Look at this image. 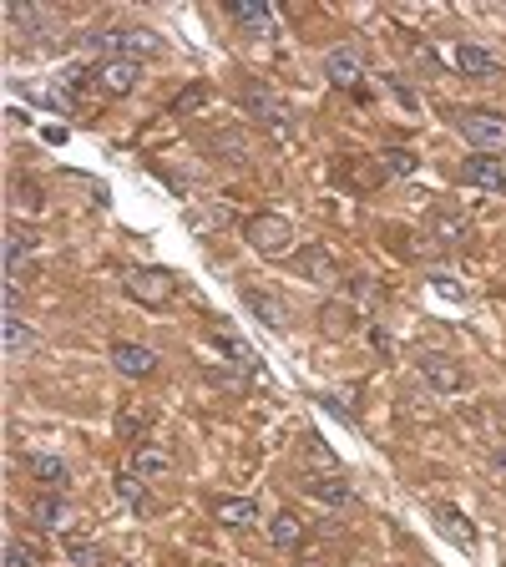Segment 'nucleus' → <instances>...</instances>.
<instances>
[{
    "label": "nucleus",
    "mask_w": 506,
    "mask_h": 567,
    "mask_svg": "<svg viewBox=\"0 0 506 567\" xmlns=\"http://www.w3.org/2000/svg\"><path fill=\"white\" fill-rule=\"evenodd\" d=\"M243 238H248L264 259H284V254H294V228H289V218H274V213L248 218V223H243Z\"/></svg>",
    "instance_id": "f257e3e1"
},
{
    "label": "nucleus",
    "mask_w": 506,
    "mask_h": 567,
    "mask_svg": "<svg viewBox=\"0 0 506 567\" xmlns=\"http://www.w3.org/2000/svg\"><path fill=\"white\" fill-rule=\"evenodd\" d=\"M456 132L476 147V152H506V117L501 112H461L456 117Z\"/></svg>",
    "instance_id": "f03ea898"
},
{
    "label": "nucleus",
    "mask_w": 506,
    "mask_h": 567,
    "mask_svg": "<svg viewBox=\"0 0 506 567\" xmlns=\"http://www.w3.org/2000/svg\"><path fill=\"white\" fill-rule=\"evenodd\" d=\"M127 294L137 304H167V299L178 294V284H173V274H167V269H132L127 274Z\"/></svg>",
    "instance_id": "7ed1b4c3"
},
{
    "label": "nucleus",
    "mask_w": 506,
    "mask_h": 567,
    "mask_svg": "<svg viewBox=\"0 0 506 567\" xmlns=\"http://www.w3.org/2000/svg\"><path fill=\"white\" fill-rule=\"evenodd\" d=\"M324 76L334 81V87H360L365 81V51L360 46H334L324 56Z\"/></svg>",
    "instance_id": "20e7f679"
},
{
    "label": "nucleus",
    "mask_w": 506,
    "mask_h": 567,
    "mask_svg": "<svg viewBox=\"0 0 506 567\" xmlns=\"http://www.w3.org/2000/svg\"><path fill=\"white\" fill-rule=\"evenodd\" d=\"M137 81H142V66L127 61V56H112V61L97 66V87H102L107 97H132Z\"/></svg>",
    "instance_id": "39448f33"
},
{
    "label": "nucleus",
    "mask_w": 506,
    "mask_h": 567,
    "mask_svg": "<svg viewBox=\"0 0 506 567\" xmlns=\"http://www.w3.org/2000/svg\"><path fill=\"white\" fill-rule=\"evenodd\" d=\"M461 183H471L476 193H506V162L491 152H476L461 168Z\"/></svg>",
    "instance_id": "423d86ee"
},
{
    "label": "nucleus",
    "mask_w": 506,
    "mask_h": 567,
    "mask_svg": "<svg viewBox=\"0 0 506 567\" xmlns=\"http://www.w3.org/2000/svg\"><path fill=\"white\" fill-rule=\"evenodd\" d=\"M304 492L314 502H329V507H350L355 502V486L340 476V471H319V476H304Z\"/></svg>",
    "instance_id": "0eeeda50"
},
{
    "label": "nucleus",
    "mask_w": 506,
    "mask_h": 567,
    "mask_svg": "<svg viewBox=\"0 0 506 567\" xmlns=\"http://www.w3.org/2000/svg\"><path fill=\"white\" fill-rule=\"evenodd\" d=\"M112 365L127 375V380H147L152 370H157V355L147 350V345H132V340H117L112 345Z\"/></svg>",
    "instance_id": "6e6552de"
},
{
    "label": "nucleus",
    "mask_w": 506,
    "mask_h": 567,
    "mask_svg": "<svg viewBox=\"0 0 506 567\" xmlns=\"http://www.w3.org/2000/svg\"><path fill=\"white\" fill-rule=\"evenodd\" d=\"M456 66H461L466 76H476V81H496V76H501V61H496L486 46H476V41H456Z\"/></svg>",
    "instance_id": "1a4fd4ad"
},
{
    "label": "nucleus",
    "mask_w": 506,
    "mask_h": 567,
    "mask_svg": "<svg viewBox=\"0 0 506 567\" xmlns=\"http://www.w3.org/2000/svg\"><path fill=\"white\" fill-rule=\"evenodd\" d=\"M420 375H426L436 390H466V370L451 360V355H420Z\"/></svg>",
    "instance_id": "9d476101"
},
{
    "label": "nucleus",
    "mask_w": 506,
    "mask_h": 567,
    "mask_svg": "<svg viewBox=\"0 0 506 567\" xmlns=\"http://www.w3.org/2000/svg\"><path fill=\"white\" fill-rule=\"evenodd\" d=\"M31 522L46 527V532H61V527L71 522V502H66L61 492H41V497L31 502Z\"/></svg>",
    "instance_id": "9b49d317"
},
{
    "label": "nucleus",
    "mask_w": 506,
    "mask_h": 567,
    "mask_svg": "<svg viewBox=\"0 0 506 567\" xmlns=\"http://www.w3.org/2000/svg\"><path fill=\"white\" fill-rule=\"evenodd\" d=\"M26 471H31V476L46 486V492H61V486L71 481V466H66L61 456H46V451H36V456L26 461Z\"/></svg>",
    "instance_id": "f8f14e48"
},
{
    "label": "nucleus",
    "mask_w": 506,
    "mask_h": 567,
    "mask_svg": "<svg viewBox=\"0 0 506 567\" xmlns=\"http://www.w3.org/2000/svg\"><path fill=\"white\" fill-rule=\"evenodd\" d=\"M243 299H248L253 314L269 324V330H289V304H284V299H274V294H264V289H248Z\"/></svg>",
    "instance_id": "ddd939ff"
},
{
    "label": "nucleus",
    "mask_w": 506,
    "mask_h": 567,
    "mask_svg": "<svg viewBox=\"0 0 506 567\" xmlns=\"http://www.w3.org/2000/svg\"><path fill=\"white\" fill-rule=\"evenodd\" d=\"M0 340H6V355H31V350H36V330H31L21 314H6V324H0Z\"/></svg>",
    "instance_id": "4468645a"
},
{
    "label": "nucleus",
    "mask_w": 506,
    "mask_h": 567,
    "mask_svg": "<svg viewBox=\"0 0 506 567\" xmlns=\"http://www.w3.org/2000/svg\"><path fill=\"white\" fill-rule=\"evenodd\" d=\"M213 517L223 527H253L259 522V507H253L248 497H223V502H213Z\"/></svg>",
    "instance_id": "2eb2a0df"
},
{
    "label": "nucleus",
    "mask_w": 506,
    "mask_h": 567,
    "mask_svg": "<svg viewBox=\"0 0 506 567\" xmlns=\"http://www.w3.org/2000/svg\"><path fill=\"white\" fill-rule=\"evenodd\" d=\"M132 471L137 476H167V471H173V456H167L162 446H152V441H142L132 451Z\"/></svg>",
    "instance_id": "dca6fc26"
},
{
    "label": "nucleus",
    "mask_w": 506,
    "mask_h": 567,
    "mask_svg": "<svg viewBox=\"0 0 506 567\" xmlns=\"http://www.w3.org/2000/svg\"><path fill=\"white\" fill-rule=\"evenodd\" d=\"M228 16L248 31H269L274 26V11L269 6H253V0H228Z\"/></svg>",
    "instance_id": "f3484780"
},
{
    "label": "nucleus",
    "mask_w": 506,
    "mask_h": 567,
    "mask_svg": "<svg viewBox=\"0 0 506 567\" xmlns=\"http://www.w3.org/2000/svg\"><path fill=\"white\" fill-rule=\"evenodd\" d=\"M431 233H436V243H446V249H461L466 243V213H436Z\"/></svg>",
    "instance_id": "a211bd4d"
},
{
    "label": "nucleus",
    "mask_w": 506,
    "mask_h": 567,
    "mask_svg": "<svg viewBox=\"0 0 506 567\" xmlns=\"http://www.w3.org/2000/svg\"><path fill=\"white\" fill-rule=\"evenodd\" d=\"M269 537H274V547L294 552V547L304 542V527H299V517H294V512H279V517H274V527H269Z\"/></svg>",
    "instance_id": "6ab92c4d"
},
{
    "label": "nucleus",
    "mask_w": 506,
    "mask_h": 567,
    "mask_svg": "<svg viewBox=\"0 0 506 567\" xmlns=\"http://www.w3.org/2000/svg\"><path fill=\"white\" fill-rule=\"evenodd\" d=\"M36 238H26V228H11L6 233V279H16L21 274V264H26V249H31Z\"/></svg>",
    "instance_id": "aec40b11"
},
{
    "label": "nucleus",
    "mask_w": 506,
    "mask_h": 567,
    "mask_svg": "<svg viewBox=\"0 0 506 567\" xmlns=\"http://www.w3.org/2000/svg\"><path fill=\"white\" fill-rule=\"evenodd\" d=\"M243 107H248L253 117H274V112H279V102L264 92V81H248V87H243Z\"/></svg>",
    "instance_id": "412c9836"
},
{
    "label": "nucleus",
    "mask_w": 506,
    "mask_h": 567,
    "mask_svg": "<svg viewBox=\"0 0 506 567\" xmlns=\"http://www.w3.org/2000/svg\"><path fill=\"white\" fill-rule=\"evenodd\" d=\"M157 51V36L152 31H122V56L137 61V56H152Z\"/></svg>",
    "instance_id": "4be33fe9"
},
{
    "label": "nucleus",
    "mask_w": 506,
    "mask_h": 567,
    "mask_svg": "<svg viewBox=\"0 0 506 567\" xmlns=\"http://www.w3.org/2000/svg\"><path fill=\"white\" fill-rule=\"evenodd\" d=\"M66 557H71V567H107V552L92 542H66Z\"/></svg>",
    "instance_id": "5701e85b"
},
{
    "label": "nucleus",
    "mask_w": 506,
    "mask_h": 567,
    "mask_svg": "<svg viewBox=\"0 0 506 567\" xmlns=\"http://www.w3.org/2000/svg\"><path fill=\"white\" fill-rule=\"evenodd\" d=\"M380 162H385V173H395V178H410L415 173V152L410 147H390Z\"/></svg>",
    "instance_id": "b1692460"
},
{
    "label": "nucleus",
    "mask_w": 506,
    "mask_h": 567,
    "mask_svg": "<svg viewBox=\"0 0 506 567\" xmlns=\"http://www.w3.org/2000/svg\"><path fill=\"white\" fill-rule=\"evenodd\" d=\"M436 512H441V517H446V522H451V537H456V542H461V547H471V542H476V532H471V527H466V517H461V512H456V507H436Z\"/></svg>",
    "instance_id": "393cba45"
},
{
    "label": "nucleus",
    "mask_w": 506,
    "mask_h": 567,
    "mask_svg": "<svg viewBox=\"0 0 506 567\" xmlns=\"http://www.w3.org/2000/svg\"><path fill=\"white\" fill-rule=\"evenodd\" d=\"M350 319H355V314H350L345 304H329V309H324V330H329V335H345Z\"/></svg>",
    "instance_id": "a878e982"
},
{
    "label": "nucleus",
    "mask_w": 506,
    "mask_h": 567,
    "mask_svg": "<svg viewBox=\"0 0 506 567\" xmlns=\"http://www.w3.org/2000/svg\"><path fill=\"white\" fill-rule=\"evenodd\" d=\"M117 492H122V502H127V507H142V476H137V471H132V476H122V481H117Z\"/></svg>",
    "instance_id": "bb28decb"
},
{
    "label": "nucleus",
    "mask_w": 506,
    "mask_h": 567,
    "mask_svg": "<svg viewBox=\"0 0 506 567\" xmlns=\"http://www.w3.org/2000/svg\"><path fill=\"white\" fill-rule=\"evenodd\" d=\"M431 284H436L446 299H456V304H466V299H471V289H461V279H451V274H436Z\"/></svg>",
    "instance_id": "cd10ccee"
},
{
    "label": "nucleus",
    "mask_w": 506,
    "mask_h": 567,
    "mask_svg": "<svg viewBox=\"0 0 506 567\" xmlns=\"http://www.w3.org/2000/svg\"><path fill=\"white\" fill-rule=\"evenodd\" d=\"M6 567H36V552L21 542H6Z\"/></svg>",
    "instance_id": "c85d7f7f"
},
{
    "label": "nucleus",
    "mask_w": 506,
    "mask_h": 567,
    "mask_svg": "<svg viewBox=\"0 0 506 567\" xmlns=\"http://www.w3.org/2000/svg\"><path fill=\"white\" fill-rule=\"evenodd\" d=\"M324 405H329V411L340 416V421H355V405H350V395H324Z\"/></svg>",
    "instance_id": "c756f323"
},
{
    "label": "nucleus",
    "mask_w": 506,
    "mask_h": 567,
    "mask_svg": "<svg viewBox=\"0 0 506 567\" xmlns=\"http://www.w3.org/2000/svg\"><path fill=\"white\" fill-rule=\"evenodd\" d=\"M299 269H304V274H314V269H319V274H329V259H324V254H304V259H299Z\"/></svg>",
    "instance_id": "7c9ffc66"
},
{
    "label": "nucleus",
    "mask_w": 506,
    "mask_h": 567,
    "mask_svg": "<svg viewBox=\"0 0 506 567\" xmlns=\"http://www.w3.org/2000/svg\"><path fill=\"white\" fill-rule=\"evenodd\" d=\"M491 466H496V471L506 476V446H496V451H491Z\"/></svg>",
    "instance_id": "2f4dec72"
},
{
    "label": "nucleus",
    "mask_w": 506,
    "mask_h": 567,
    "mask_svg": "<svg viewBox=\"0 0 506 567\" xmlns=\"http://www.w3.org/2000/svg\"><path fill=\"white\" fill-rule=\"evenodd\" d=\"M122 567H127V562H122Z\"/></svg>",
    "instance_id": "473e14b6"
}]
</instances>
